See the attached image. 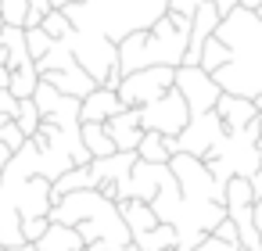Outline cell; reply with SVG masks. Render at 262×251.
Segmentation results:
<instances>
[{"label":"cell","instance_id":"obj_1","mask_svg":"<svg viewBox=\"0 0 262 251\" xmlns=\"http://www.w3.org/2000/svg\"><path fill=\"white\" fill-rule=\"evenodd\" d=\"M215 36L230 51V61L219 72H212L219 90L248 101L262 97V18L248 8H233L215 26Z\"/></svg>","mask_w":262,"mask_h":251},{"label":"cell","instance_id":"obj_2","mask_svg":"<svg viewBox=\"0 0 262 251\" xmlns=\"http://www.w3.org/2000/svg\"><path fill=\"white\" fill-rule=\"evenodd\" d=\"M47 219L76 226L83 244H86V251H119V247L133 244L119 204L108 201L101 190H72V194H65L61 201H54Z\"/></svg>","mask_w":262,"mask_h":251},{"label":"cell","instance_id":"obj_3","mask_svg":"<svg viewBox=\"0 0 262 251\" xmlns=\"http://www.w3.org/2000/svg\"><path fill=\"white\" fill-rule=\"evenodd\" d=\"M187 43H190V18L165 11L151 29H137L126 40H119V72L129 76L155 65L180 69L187 58Z\"/></svg>","mask_w":262,"mask_h":251},{"label":"cell","instance_id":"obj_4","mask_svg":"<svg viewBox=\"0 0 262 251\" xmlns=\"http://www.w3.org/2000/svg\"><path fill=\"white\" fill-rule=\"evenodd\" d=\"M165 11L169 0H83L65 8L72 29H97L112 43L126 40L137 29H151Z\"/></svg>","mask_w":262,"mask_h":251},{"label":"cell","instance_id":"obj_5","mask_svg":"<svg viewBox=\"0 0 262 251\" xmlns=\"http://www.w3.org/2000/svg\"><path fill=\"white\" fill-rule=\"evenodd\" d=\"M65 43L72 47L76 65L86 69V76H94L97 86L119 90V83H122V72H119V43H112L97 29H72L65 36Z\"/></svg>","mask_w":262,"mask_h":251},{"label":"cell","instance_id":"obj_6","mask_svg":"<svg viewBox=\"0 0 262 251\" xmlns=\"http://www.w3.org/2000/svg\"><path fill=\"white\" fill-rule=\"evenodd\" d=\"M169 169H172L183 197H190V201H219V204L226 201V183H219L201 158H194V154H172Z\"/></svg>","mask_w":262,"mask_h":251},{"label":"cell","instance_id":"obj_7","mask_svg":"<svg viewBox=\"0 0 262 251\" xmlns=\"http://www.w3.org/2000/svg\"><path fill=\"white\" fill-rule=\"evenodd\" d=\"M172 86H176V69L155 65V69H140V72L122 76V83H119L115 94H119V101L126 108H144V104L158 101L162 94H169Z\"/></svg>","mask_w":262,"mask_h":251},{"label":"cell","instance_id":"obj_8","mask_svg":"<svg viewBox=\"0 0 262 251\" xmlns=\"http://www.w3.org/2000/svg\"><path fill=\"white\" fill-rule=\"evenodd\" d=\"M187 122H190V108H187V101L176 86L169 94H162L158 101L140 108V126L151 129V133H162V136H180Z\"/></svg>","mask_w":262,"mask_h":251},{"label":"cell","instance_id":"obj_9","mask_svg":"<svg viewBox=\"0 0 262 251\" xmlns=\"http://www.w3.org/2000/svg\"><path fill=\"white\" fill-rule=\"evenodd\" d=\"M223 133H226L223 119H219L215 111H205V115H190V122L183 126L180 136H165V140H169V151H172V154H194V158H205V154L219 144Z\"/></svg>","mask_w":262,"mask_h":251},{"label":"cell","instance_id":"obj_10","mask_svg":"<svg viewBox=\"0 0 262 251\" xmlns=\"http://www.w3.org/2000/svg\"><path fill=\"white\" fill-rule=\"evenodd\" d=\"M176 90L183 94L190 115L215 111V104H219V97H223L219 83H215L201 65H180V69H176Z\"/></svg>","mask_w":262,"mask_h":251},{"label":"cell","instance_id":"obj_11","mask_svg":"<svg viewBox=\"0 0 262 251\" xmlns=\"http://www.w3.org/2000/svg\"><path fill=\"white\" fill-rule=\"evenodd\" d=\"M104 129H108V136H112L115 151H137V144H140V136H144L140 108H122L115 119H108V122H104Z\"/></svg>","mask_w":262,"mask_h":251},{"label":"cell","instance_id":"obj_12","mask_svg":"<svg viewBox=\"0 0 262 251\" xmlns=\"http://www.w3.org/2000/svg\"><path fill=\"white\" fill-rule=\"evenodd\" d=\"M40 79H43V83H51L58 94L76 97V101H83L86 94H94V90H97L94 76H86V69H79V65H69V69H58V72H43Z\"/></svg>","mask_w":262,"mask_h":251},{"label":"cell","instance_id":"obj_13","mask_svg":"<svg viewBox=\"0 0 262 251\" xmlns=\"http://www.w3.org/2000/svg\"><path fill=\"white\" fill-rule=\"evenodd\" d=\"M122 108H126V104L119 101L115 90L97 86L94 94H86V97L79 101V122H108V119H115Z\"/></svg>","mask_w":262,"mask_h":251},{"label":"cell","instance_id":"obj_14","mask_svg":"<svg viewBox=\"0 0 262 251\" xmlns=\"http://www.w3.org/2000/svg\"><path fill=\"white\" fill-rule=\"evenodd\" d=\"M0 65H4L8 72L36 65L29 58V47H26V29H18V26H4V29H0Z\"/></svg>","mask_w":262,"mask_h":251},{"label":"cell","instance_id":"obj_15","mask_svg":"<svg viewBox=\"0 0 262 251\" xmlns=\"http://www.w3.org/2000/svg\"><path fill=\"white\" fill-rule=\"evenodd\" d=\"M215 115L223 119L226 129H244V126H251V122L258 119V108H255V101H248V97L223 94L219 104H215Z\"/></svg>","mask_w":262,"mask_h":251},{"label":"cell","instance_id":"obj_16","mask_svg":"<svg viewBox=\"0 0 262 251\" xmlns=\"http://www.w3.org/2000/svg\"><path fill=\"white\" fill-rule=\"evenodd\" d=\"M33 247H36V251H83L86 244H83V237H79V230H76V226L51 222V226H47V233H43Z\"/></svg>","mask_w":262,"mask_h":251},{"label":"cell","instance_id":"obj_17","mask_svg":"<svg viewBox=\"0 0 262 251\" xmlns=\"http://www.w3.org/2000/svg\"><path fill=\"white\" fill-rule=\"evenodd\" d=\"M72 190H97V176L90 165H72L69 172H61L54 183H51V201H61L65 194Z\"/></svg>","mask_w":262,"mask_h":251},{"label":"cell","instance_id":"obj_18","mask_svg":"<svg viewBox=\"0 0 262 251\" xmlns=\"http://www.w3.org/2000/svg\"><path fill=\"white\" fill-rule=\"evenodd\" d=\"M119 212H122V219L129 226V237H140V233H147V230L158 226V215H155V208L147 201H137V197L119 201Z\"/></svg>","mask_w":262,"mask_h":251},{"label":"cell","instance_id":"obj_19","mask_svg":"<svg viewBox=\"0 0 262 251\" xmlns=\"http://www.w3.org/2000/svg\"><path fill=\"white\" fill-rule=\"evenodd\" d=\"M79 136H83V147L90 151V158H108V154H115V144H112L104 122H83V126H79Z\"/></svg>","mask_w":262,"mask_h":251},{"label":"cell","instance_id":"obj_20","mask_svg":"<svg viewBox=\"0 0 262 251\" xmlns=\"http://www.w3.org/2000/svg\"><path fill=\"white\" fill-rule=\"evenodd\" d=\"M137 158H140V162H155V165H169V162H172L169 140H165L162 133L144 129V136H140V144H137Z\"/></svg>","mask_w":262,"mask_h":251},{"label":"cell","instance_id":"obj_21","mask_svg":"<svg viewBox=\"0 0 262 251\" xmlns=\"http://www.w3.org/2000/svg\"><path fill=\"white\" fill-rule=\"evenodd\" d=\"M133 244H137L140 251H165V247H176V230H172L169 222H158L155 230L133 237Z\"/></svg>","mask_w":262,"mask_h":251},{"label":"cell","instance_id":"obj_22","mask_svg":"<svg viewBox=\"0 0 262 251\" xmlns=\"http://www.w3.org/2000/svg\"><path fill=\"white\" fill-rule=\"evenodd\" d=\"M226 61H230V51H226V43H223V40L212 33V36L205 40V47H201V58H198V65H201V69L212 76V72H219Z\"/></svg>","mask_w":262,"mask_h":251},{"label":"cell","instance_id":"obj_23","mask_svg":"<svg viewBox=\"0 0 262 251\" xmlns=\"http://www.w3.org/2000/svg\"><path fill=\"white\" fill-rule=\"evenodd\" d=\"M36 86H40V72H36V65H26V69H15V72H11L8 90L15 94V101L33 97V94H36Z\"/></svg>","mask_w":262,"mask_h":251},{"label":"cell","instance_id":"obj_24","mask_svg":"<svg viewBox=\"0 0 262 251\" xmlns=\"http://www.w3.org/2000/svg\"><path fill=\"white\" fill-rule=\"evenodd\" d=\"M15 122H18V129L33 140L36 136V129H40V122H43V115H40V108H36V101L33 97H26V101H18V111H15Z\"/></svg>","mask_w":262,"mask_h":251},{"label":"cell","instance_id":"obj_25","mask_svg":"<svg viewBox=\"0 0 262 251\" xmlns=\"http://www.w3.org/2000/svg\"><path fill=\"white\" fill-rule=\"evenodd\" d=\"M0 18H4V26H18V29H26L29 0H0Z\"/></svg>","mask_w":262,"mask_h":251},{"label":"cell","instance_id":"obj_26","mask_svg":"<svg viewBox=\"0 0 262 251\" xmlns=\"http://www.w3.org/2000/svg\"><path fill=\"white\" fill-rule=\"evenodd\" d=\"M40 29H43L51 40H65V36L72 33V22H69V15H65V11H47V15H43V22H40Z\"/></svg>","mask_w":262,"mask_h":251},{"label":"cell","instance_id":"obj_27","mask_svg":"<svg viewBox=\"0 0 262 251\" xmlns=\"http://www.w3.org/2000/svg\"><path fill=\"white\" fill-rule=\"evenodd\" d=\"M26 47H29V58H33V61H40V58L54 47V40L36 26V29H26Z\"/></svg>","mask_w":262,"mask_h":251},{"label":"cell","instance_id":"obj_28","mask_svg":"<svg viewBox=\"0 0 262 251\" xmlns=\"http://www.w3.org/2000/svg\"><path fill=\"white\" fill-rule=\"evenodd\" d=\"M47 226H51V219L47 215H33V219H22V240L26 244H36L43 233H47Z\"/></svg>","mask_w":262,"mask_h":251},{"label":"cell","instance_id":"obj_29","mask_svg":"<svg viewBox=\"0 0 262 251\" xmlns=\"http://www.w3.org/2000/svg\"><path fill=\"white\" fill-rule=\"evenodd\" d=\"M51 11V0H29V18H26V29H36L43 22V15Z\"/></svg>","mask_w":262,"mask_h":251},{"label":"cell","instance_id":"obj_30","mask_svg":"<svg viewBox=\"0 0 262 251\" xmlns=\"http://www.w3.org/2000/svg\"><path fill=\"white\" fill-rule=\"evenodd\" d=\"M212 237H219V240H226V244H241V233H237V226L230 222V215H226V219L212 230Z\"/></svg>","mask_w":262,"mask_h":251},{"label":"cell","instance_id":"obj_31","mask_svg":"<svg viewBox=\"0 0 262 251\" xmlns=\"http://www.w3.org/2000/svg\"><path fill=\"white\" fill-rule=\"evenodd\" d=\"M194 251H241V244H226V240H219V237H212V233H208Z\"/></svg>","mask_w":262,"mask_h":251},{"label":"cell","instance_id":"obj_32","mask_svg":"<svg viewBox=\"0 0 262 251\" xmlns=\"http://www.w3.org/2000/svg\"><path fill=\"white\" fill-rule=\"evenodd\" d=\"M201 4H205V0H169V11H176V15H183V18H190Z\"/></svg>","mask_w":262,"mask_h":251},{"label":"cell","instance_id":"obj_33","mask_svg":"<svg viewBox=\"0 0 262 251\" xmlns=\"http://www.w3.org/2000/svg\"><path fill=\"white\" fill-rule=\"evenodd\" d=\"M15 111H18V101H15V94H11L8 86H0V115L15 119Z\"/></svg>","mask_w":262,"mask_h":251},{"label":"cell","instance_id":"obj_34","mask_svg":"<svg viewBox=\"0 0 262 251\" xmlns=\"http://www.w3.org/2000/svg\"><path fill=\"white\" fill-rule=\"evenodd\" d=\"M212 4H215V11H219V15L226 18V15H230L233 8H241V0H212Z\"/></svg>","mask_w":262,"mask_h":251},{"label":"cell","instance_id":"obj_35","mask_svg":"<svg viewBox=\"0 0 262 251\" xmlns=\"http://www.w3.org/2000/svg\"><path fill=\"white\" fill-rule=\"evenodd\" d=\"M248 183H251V194H255V201L262 197V169L255 172V176H248Z\"/></svg>","mask_w":262,"mask_h":251},{"label":"cell","instance_id":"obj_36","mask_svg":"<svg viewBox=\"0 0 262 251\" xmlns=\"http://www.w3.org/2000/svg\"><path fill=\"white\" fill-rule=\"evenodd\" d=\"M8 83H11V72H8L4 65H0V86H8Z\"/></svg>","mask_w":262,"mask_h":251},{"label":"cell","instance_id":"obj_37","mask_svg":"<svg viewBox=\"0 0 262 251\" xmlns=\"http://www.w3.org/2000/svg\"><path fill=\"white\" fill-rule=\"evenodd\" d=\"M255 108H258V115H262V97H255Z\"/></svg>","mask_w":262,"mask_h":251},{"label":"cell","instance_id":"obj_38","mask_svg":"<svg viewBox=\"0 0 262 251\" xmlns=\"http://www.w3.org/2000/svg\"><path fill=\"white\" fill-rule=\"evenodd\" d=\"M255 15H258V18H262V4H258V8H255Z\"/></svg>","mask_w":262,"mask_h":251},{"label":"cell","instance_id":"obj_39","mask_svg":"<svg viewBox=\"0 0 262 251\" xmlns=\"http://www.w3.org/2000/svg\"><path fill=\"white\" fill-rule=\"evenodd\" d=\"M165 251H180V247H165Z\"/></svg>","mask_w":262,"mask_h":251},{"label":"cell","instance_id":"obj_40","mask_svg":"<svg viewBox=\"0 0 262 251\" xmlns=\"http://www.w3.org/2000/svg\"><path fill=\"white\" fill-rule=\"evenodd\" d=\"M72 4H83V0H72Z\"/></svg>","mask_w":262,"mask_h":251},{"label":"cell","instance_id":"obj_41","mask_svg":"<svg viewBox=\"0 0 262 251\" xmlns=\"http://www.w3.org/2000/svg\"><path fill=\"white\" fill-rule=\"evenodd\" d=\"M0 29H4V18H0Z\"/></svg>","mask_w":262,"mask_h":251},{"label":"cell","instance_id":"obj_42","mask_svg":"<svg viewBox=\"0 0 262 251\" xmlns=\"http://www.w3.org/2000/svg\"><path fill=\"white\" fill-rule=\"evenodd\" d=\"M251 251H262V247H251Z\"/></svg>","mask_w":262,"mask_h":251},{"label":"cell","instance_id":"obj_43","mask_svg":"<svg viewBox=\"0 0 262 251\" xmlns=\"http://www.w3.org/2000/svg\"><path fill=\"white\" fill-rule=\"evenodd\" d=\"M0 251H4V247H0Z\"/></svg>","mask_w":262,"mask_h":251},{"label":"cell","instance_id":"obj_44","mask_svg":"<svg viewBox=\"0 0 262 251\" xmlns=\"http://www.w3.org/2000/svg\"><path fill=\"white\" fill-rule=\"evenodd\" d=\"M83 251H86V247H83Z\"/></svg>","mask_w":262,"mask_h":251}]
</instances>
